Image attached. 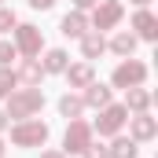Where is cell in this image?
I'll return each mask as SVG.
<instances>
[{"label": "cell", "instance_id": "6da1fadb", "mask_svg": "<svg viewBox=\"0 0 158 158\" xmlns=\"http://www.w3.org/2000/svg\"><path fill=\"white\" fill-rule=\"evenodd\" d=\"M19 143H33V140H44V125H30V129H19L15 132Z\"/></svg>", "mask_w": 158, "mask_h": 158}, {"label": "cell", "instance_id": "ba28073f", "mask_svg": "<svg viewBox=\"0 0 158 158\" xmlns=\"http://www.w3.org/2000/svg\"><path fill=\"white\" fill-rule=\"evenodd\" d=\"M22 44L33 52V48H37V33H33V30H26V33H22Z\"/></svg>", "mask_w": 158, "mask_h": 158}, {"label": "cell", "instance_id": "52a82bcc", "mask_svg": "<svg viewBox=\"0 0 158 158\" xmlns=\"http://www.w3.org/2000/svg\"><path fill=\"white\" fill-rule=\"evenodd\" d=\"M63 30H66V33H81V19H77V15H74V19H66V22H63Z\"/></svg>", "mask_w": 158, "mask_h": 158}, {"label": "cell", "instance_id": "8fae6325", "mask_svg": "<svg viewBox=\"0 0 158 158\" xmlns=\"http://www.w3.org/2000/svg\"><path fill=\"white\" fill-rule=\"evenodd\" d=\"M88 99H92V103H107V92H103V88H99V92H88Z\"/></svg>", "mask_w": 158, "mask_h": 158}, {"label": "cell", "instance_id": "9a60e30c", "mask_svg": "<svg viewBox=\"0 0 158 158\" xmlns=\"http://www.w3.org/2000/svg\"><path fill=\"white\" fill-rule=\"evenodd\" d=\"M77 4H92V0H77Z\"/></svg>", "mask_w": 158, "mask_h": 158}, {"label": "cell", "instance_id": "9c48e42d", "mask_svg": "<svg viewBox=\"0 0 158 158\" xmlns=\"http://www.w3.org/2000/svg\"><path fill=\"white\" fill-rule=\"evenodd\" d=\"M132 155H136L132 143H118V158H132Z\"/></svg>", "mask_w": 158, "mask_h": 158}, {"label": "cell", "instance_id": "7a4b0ae2", "mask_svg": "<svg viewBox=\"0 0 158 158\" xmlns=\"http://www.w3.org/2000/svg\"><path fill=\"white\" fill-rule=\"evenodd\" d=\"M140 77H143V66H136V63L118 70V85H132V81H140Z\"/></svg>", "mask_w": 158, "mask_h": 158}, {"label": "cell", "instance_id": "3957f363", "mask_svg": "<svg viewBox=\"0 0 158 158\" xmlns=\"http://www.w3.org/2000/svg\"><path fill=\"white\" fill-rule=\"evenodd\" d=\"M70 143H74V151H81V143H85V129H81V125H74V129L66 132V147H70Z\"/></svg>", "mask_w": 158, "mask_h": 158}, {"label": "cell", "instance_id": "8992f818", "mask_svg": "<svg viewBox=\"0 0 158 158\" xmlns=\"http://www.w3.org/2000/svg\"><path fill=\"white\" fill-rule=\"evenodd\" d=\"M136 132H140V136H151V132H155V125H151L147 118H140V121H136Z\"/></svg>", "mask_w": 158, "mask_h": 158}, {"label": "cell", "instance_id": "7c38bea8", "mask_svg": "<svg viewBox=\"0 0 158 158\" xmlns=\"http://www.w3.org/2000/svg\"><path fill=\"white\" fill-rule=\"evenodd\" d=\"M132 48V37H118V52H129Z\"/></svg>", "mask_w": 158, "mask_h": 158}, {"label": "cell", "instance_id": "5bb4252c", "mask_svg": "<svg viewBox=\"0 0 158 158\" xmlns=\"http://www.w3.org/2000/svg\"><path fill=\"white\" fill-rule=\"evenodd\" d=\"M4 92H7V77H0V96H4Z\"/></svg>", "mask_w": 158, "mask_h": 158}, {"label": "cell", "instance_id": "277c9868", "mask_svg": "<svg viewBox=\"0 0 158 158\" xmlns=\"http://www.w3.org/2000/svg\"><path fill=\"white\" fill-rule=\"evenodd\" d=\"M118 125H121V110H110V114L103 118V125H99V129H103V132H110V129H118Z\"/></svg>", "mask_w": 158, "mask_h": 158}, {"label": "cell", "instance_id": "5b68a950", "mask_svg": "<svg viewBox=\"0 0 158 158\" xmlns=\"http://www.w3.org/2000/svg\"><path fill=\"white\" fill-rule=\"evenodd\" d=\"M136 26H140V33H143V37H155V30H151V26H155V22H151V15H140V19H136Z\"/></svg>", "mask_w": 158, "mask_h": 158}, {"label": "cell", "instance_id": "30bf717a", "mask_svg": "<svg viewBox=\"0 0 158 158\" xmlns=\"http://www.w3.org/2000/svg\"><path fill=\"white\" fill-rule=\"evenodd\" d=\"M63 59H66L63 52H52V59H48V66H52V70H59V66H63Z\"/></svg>", "mask_w": 158, "mask_h": 158}, {"label": "cell", "instance_id": "4fadbf2b", "mask_svg": "<svg viewBox=\"0 0 158 158\" xmlns=\"http://www.w3.org/2000/svg\"><path fill=\"white\" fill-rule=\"evenodd\" d=\"M30 4H33V7H48L52 0H30Z\"/></svg>", "mask_w": 158, "mask_h": 158}]
</instances>
